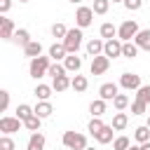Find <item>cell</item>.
I'll list each match as a JSON object with an SVG mask.
<instances>
[{
  "label": "cell",
  "instance_id": "6da1fadb",
  "mask_svg": "<svg viewBox=\"0 0 150 150\" xmlns=\"http://www.w3.org/2000/svg\"><path fill=\"white\" fill-rule=\"evenodd\" d=\"M49 66H52V56L47 54V56H35V59H30V63H28V75L33 77V80H40V77H45L47 73H49Z\"/></svg>",
  "mask_w": 150,
  "mask_h": 150
},
{
  "label": "cell",
  "instance_id": "7a4b0ae2",
  "mask_svg": "<svg viewBox=\"0 0 150 150\" xmlns=\"http://www.w3.org/2000/svg\"><path fill=\"white\" fill-rule=\"evenodd\" d=\"M61 42L66 45L68 54H77V52H80V47H82V42H84V33H82V28H80V26L68 28V33H66V38H63Z\"/></svg>",
  "mask_w": 150,
  "mask_h": 150
},
{
  "label": "cell",
  "instance_id": "3957f363",
  "mask_svg": "<svg viewBox=\"0 0 150 150\" xmlns=\"http://www.w3.org/2000/svg\"><path fill=\"white\" fill-rule=\"evenodd\" d=\"M61 143H63L68 150H84V148H87V136L80 134V131H63Z\"/></svg>",
  "mask_w": 150,
  "mask_h": 150
},
{
  "label": "cell",
  "instance_id": "277c9868",
  "mask_svg": "<svg viewBox=\"0 0 150 150\" xmlns=\"http://www.w3.org/2000/svg\"><path fill=\"white\" fill-rule=\"evenodd\" d=\"M138 21L136 19H124L120 26H117V38L122 40V42H129V40H134L136 35H138Z\"/></svg>",
  "mask_w": 150,
  "mask_h": 150
},
{
  "label": "cell",
  "instance_id": "5b68a950",
  "mask_svg": "<svg viewBox=\"0 0 150 150\" xmlns=\"http://www.w3.org/2000/svg\"><path fill=\"white\" fill-rule=\"evenodd\" d=\"M91 23H94V9L87 7V5H80L77 12H75V26H80V28L84 30V28H89Z\"/></svg>",
  "mask_w": 150,
  "mask_h": 150
},
{
  "label": "cell",
  "instance_id": "8992f818",
  "mask_svg": "<svg viewBox=\"0 0 150 150\" xmlns=\"http://www.w3.org/2000/svg\"><path fill=\"white\" fill-rule=\"evenodd\" d=\"M117 84H120L124 91H136L143 82H141V75H138V73H122Z\"/></svg>",
  "mask_w": 150,
  "mask_h": 150
},
{
  "label": "cell",
  "instance_id": "52a82bcc",
  "mask_svg": "<svg viewBox=\"0 0 150 150\" xmlns=\"http://www.w3.org/2000/svg\"><path fill=\"white\" fill-rule=\"evenodd\" d=\"M21 127H23V122H21L16 115H5V117H0V131H2V134H9V136H12V134H16Z\"/></svg>",
  "mask_w": 150,
  "mask_h": 150
},
{
  "label": "cell",
  "instance_id": "ba28073f",
  "mask_svg": "<svg viewBox=\"0 0 150 150\" xmlns=\"http://www.w3.org/2000/svg\"><path fill=\"white\" fill-rule=\"evenodd\" d=\"M108 68H110V59H108L105 54H98V56L91 59L89 73H91V75H103V73H108Z\"/></svg>",
  "mask_w": 150,
  "mask_h": 150
},
{
  "label": "cell",
  "instance_id": "9c48e42d",
  "mask_svg": "<svg viewBox=\"0 0 150 150\" xmlns=\"http://www.w3.org/2000/svg\"><path fill=\"white\" fill-rule=\"evenodd\" d=\"M122 40L120 38H112V40H105V45H103V54L112 61V59H117V56H122Z\"/></svg>",
  "mask_w": 150,
  "mask_h": 150
},
{
  "label": "cell",
  "instance_id": "30bf717a",
  "mask_svg": "<svg viewBox=\"0 0 150 150\" xmlns=\"http://www.w3.org/2000/svg\"><path fill=\"white\" fill-rule=\"evenodd\" d=\"M117 94H120V84L117 82H103L98 87V98H103V101H112Z\"/></svg>",
  "mask_w": 150,
  "mask_h": 150
},
{
  "label": "cell",
  "instance_id": "8fae6325",
  "mask_svg": "<svg viewBox=\"0 0 150 150\" xmlns=\"http://www.w3.org/2000/svg\"><path fill=\"white\" fill-rule=\"evenodd\" d=\"M14 33H16L14 21H12V19H7V14H2V16H0V38H2V40H12V38H14Z\"/></svg>",
  "mask_w": 150,
  "mask_h": 150
},
{
  "label": "cell",
  "instance_id": "7c38bea8",
  "mask_svg": "<svg viewBox=\"0 0 150 150\" xmlns=\"http://www.w3.org/2000/svg\"><path fill=\"white\" fill-rule=\"evenodd\" d=\"M45 143H47V138H45L42 131H30L28 143H26V150H45Z\"/></svg>",
  "mask_w": 150,
  "mask_h": 150
},
{
  "label": "cell",
  "instance_id": "4fadbf2b",
  "mask_svg": "<svg viewBox=\"0 0 150 150\" xmlns=\"http://www.w3.org/2000/svg\"><path fill=\"white\" fill-rule=\"evenodd\" d=\"M94 141L98 143V145H105V143H112L115 141V129H112V124H105L96 136H94Z\"/></svg>",
  "mask_w": 150,
  "mask_h": 150
},
{
  "label": "cell",
  "instance_id": "5bb4252c",
  "mask_svg": "<svg viewBox=\"0 0 150 150\" xmlns=\"http://www.w3.org/2000/svg\"><path fill=\"white\" fill-rule=\"evenodd\" d=\"M103 45H105V40L103 38H91L84 47H87V56H98V54H103Z\"/></svg>",
  "mask_w": 150,
  "mask_h": 150
},
{
  "label": "cell",
  "instance_id": "9a60e30c",
  "mask_svg": "<svg viewBox=\"0 0 150 150\" xmlns=\"http://www.w3.org/2000/svg\"><path fill=\"white\" fill-rule=\"evenodd\" d=\"M63 66H66V70L68 73H80V68H82V56H77V54H68L66 59H63Z\"/></svg>",
  "mask_w": 150,
  "mask_h": 150
},
{
  "label": "cell",
  "instance_id": "2e32d148",
  "mask_svg": "<svg viewBox=\"0 0 150 150\" xmlns=\"http://www.w3.org/2000/svg\"><path fill=\"white\" fill-rule=\"evenodd\" d=\"M87 87H89V80H87V75H80V73H75V75H73V80H70V89H73L75 94H82V91H87Z\"/></svg>",
  "mask_w": 150,
  "mask_h": 150
},
{
  "label": "cell",
  "instance_id": "e0dca14e",
  "mask_svg": "<svg viewBox=\"0 0 150 150\" xmlns=\"http://www.w3.org/2000/svg\"><path fill=\"white\" fill-rule=\"evenodd\" d=\"M33 94H35L38 101H49L52 94H54V87H52V84H42V82H38L35 89H33Z\"/></svg>",
  "mask_w": 150,
  "mask_h": 150
},
{
  "label": "cell",
  "instance_id": "ac0fdd59",
  "mask_svg": "<svg viewBox=\"0 0 150 150\" xmlns=\"http://www.w3.org/2000/svg\"><path fill=\"white\" fill-rule=\"evenodd\" d=\"M70 75L66 73V75H59V77H52V87H54V91L56 94H61V91H66V89H70Z\"/></svg>",
  "mask_w": 150,
  "mask_h": 150
},
{
  "label": "cell",
  "instance_id": "d6986e66",
  "mask_svg": "<svg viewBox=\"0 0 150 150\" xmlns=\"http://www.w3.org/2000/svg\"><path fill=\"white\" fill-rule=\"evenodd\" d=\"M33 108H35V115H38V117H42V120L52 117V112H54V105H52V101H38Z\"/></svg>",
  "mask_w": 150,
  "mask_h": 150
},
{
  "label": "cell",
  "instance_id": "ffe728a7",
  "mask_svg": "<svg viewBox=\"0 0 150 150\" xmlns=\"http://www.w3.org/2000/svg\"><path fill=\"white\" fill-rule=\"evenodd\" d=\"M134 42L138 45V49H145V52L150 54V28H141L138 35L134 38Z\"/></svg>",
  "mask_w": 150,
  "mask_h": 150
},
{
  "label": "cell",
  "instance_id": "44dd1931",
  "mask_svg": "<svg viewBox=\"0 0 150 150\" xmlns=\"http://www.w3.org/2000/svg\"><path fill=\"white\" fill-rule=\"evenodd\" d=\"M49 56H52V61H63V59L68 56L66 45H63V42H54V45L49 47Z\"/></svg>",
  "mask_w": 150,
  "mask_h": 150
},
{
  "label": "cell",
  "instance_id": "7402d4cb",
  "mask_svg": "<svg viewBox=\"0 0 150 150\" xmlns=\"http://www.w3.org/2000/svg\"><path fill=\"white\" fill-rule=\"evenodd\" d=\"M127 124H129V115H127L124 110H117V112L112 115V129H115V131H124Z\"/></svg>",
  "mask_w": 150,
  "mask_h": 150
},
{
  "label": "cell",
  "instance_id": "603a6c76",
  "mask_svg": "<svg viewBox=\"0 0 150 150\" xmlns=\"http://www.w3.org/2000/svg\"><path fill=\"white\" fill-rule=\"evenodd\" d=\"M23 56H28V59L42 56V42H38V40H30V42L23 47Z\"/></svg>",
  "mask_w": 150,
  "mask_h": 150
},
{
  "label": "cell",
  "instance_id": "cb8c5ba5",
  "mask_svg": "<svg viewBox=\"0 0 150 150\" xmlns=\"http://www.w3.org/2000/svg\"><path fill=\"white\" fill-rule=\"evenodd\" d=\"M105 108H108V101H103V98H94V101L89 103V112H91V117H101V115H105Z\"/></svg>",
  "mask_w": 150,
  "mask_h": 150
},
{
  "label": "cell",
  "instance_id": "d4e9b609",
  "mask_svg": "<svg viewBox=\"0 0 150 150\" xmlns=\"http://www.w3.org/2000/svg\"><path fill=\"white\" fill-rule=\"evenodd\" d=\"M98 33H101V38H103V40H112V38H117V26H115V23H110V21H105V23H101Z\"/></svg>",
  "mask_w": 150,
  "mask_h": 150
},
{
  "label": "cell",
  "instance_id": "484cf974",
  "mask_svg": "<svg viewBox=\"0 0 150 150\" xmlns=\"http://www.w3.org/2000/svg\"><path fill=\"white\" fill-rule=\"evenodd\" d=\"M134 141H136V143H145V141H150V127H148V124L136 127V129H134Z\"/></svg>",
  "mask_w": 150,
  "mask_h": 150
},
{
  "label": "cell",
  "instance_id": "4316f807",
  "mask_svg": "<svg viewBox=\"0 0 150 150\" xmlns=\"http://www.w3.org/2000/svg\"><path fill=\"white\" fill-rule=\"evenodd\" d=\"M122 56H124V59H136V56H138V45H136L134 40L124 42V45H122Z\"/></svg>",
  "mask_w": 150,
  "mask_h": 150
},
{
  "label": "cell",
  "instance_id": "83f0119b",
  "mask_svg": "<svg viewBox=\"0 0 150 150\" xmlns=\"http://www.w3.org/2000/svg\"><path fill=\"white\" fill-rule=\"evenodd\" d=\"M12 42H16V45H21V47H26V45L30 42V33H28L26 28H16V33H14V38H12Z\"/></svg>",
  "mask_w": 150,
  "mask_h": 150
},
{
  "label": "cell",
  "instance_id": "f1b7e54d",
  "mask_svg": "<svg viewBox=\"0 0 150 150\" xmlns=\"http://www.w3.org/2000/svg\"><path fill=\"white\" fill-rule=\"evenodd\" d=\"M30 115H35V108H30L28 103H19V105H16V117H19L21 122H26Z\"/></svg>",
  "mask_w": 150,
  "mask_h": 150
},
{
  "label": "cell",
  "instance_id": "f546056e",
  "mask_svg": "<svg viewBox=\"0 0 150 150\" xmlns=\"http://www.w3.org/2000/svg\"><path fill=\"white\" fill-rule=\"evenodd\" d=\"M129 103H131V98H129L127 94H117V96L112 98V108H115V110H127Z\"/></svg>",
  "mask_w": 150,
  "mask_h": 150
},
{
  "label": "cell",
  "instance_id": "4dcf8cb0",
  "mask_svg": "<svg viewBox=\"0 0 150 150\" xmlns=\"http://www.w3.org/2000/svg\"><path fill=\"white\" fill-rule=\"evenodd\" d=\"M68 70H66V66H63V61H52V66H49V73L47 75H52V77H59V75H66Z\"/></svg>",
  "mask_w": 150,
  "mask_h": 150
},
{
  "label": "cell",
  "instance_id": "1f68e13d",
  "mask_svg": "<svg viewBox=\"0 0 150 150\" xmlns=\"http://www.w3.org/2000/svg\"><path fill=\"white\" fill-rule=\"evenodd\" d=\"M23 127H26L28 131H40V127H42V117H38V115H30V117L23 122Z\"/></svg>",
  "mask_w": 150,
  "mask_h": 150
},
{
  "label": "cell",
  "instance_id": "d6a6232c",
  "mask_svg": "<svg viewBox=\"0 0 150 150\" xmlns=\"http://www.w3.org/2000/svg\"><path fill=\"white\" fill-rule=\"evenodd\" d=\"M103 127H105V124H103V120H101V117H91V120H89V124H87V131H89L91 136H96Z\"/></svg>",
  "mask_w": 150,
  "mask_h": 150
},
{
  "label": "cell",
  "instance_id": "836d02e7",
  "mask_svg": "<svg viewBox=\"0 0 150 150\" xmlns=\"http://www.w3.org/2000/svg\"><path fill=\"white\" fill-rule=\"evenodd\" d=\"M91 9H94V14H108V9H110V0H94V5H91Z\"/></svg>",
  "mask_w": 150,
  "mask_h": 150
},
{
  "label": "cell",
  "instance_id": "e575fe53",
  "mask_svg": "<svg viewBox=\"0 0 150 150\" xmlns=\"http://www.w3.org/2000/svg\"><path fill=\"white\" fill-rule=\"evenodd\" d=\"M129 145H131L129 136H115V141H112V150H127Z\"/></svg>",
  "mask_w": 150,
  "mask_h": 150
},
{
  "label": "cell",
  "instance_id": "d590c367",
  "mask_svg": "<svg viewBox=\"0 0 150 150\" xmlns=\"http://www.w3.org/2000/svg\"><path fill=\"white\" fill-rule=\"evenodd\" d=\"M136 98L143 101V103H150V84H141L136 89Z\"/></svg>",
  "mask_w": 150,
  "mask_h": 150
},
{
  "label": "cell",
  "instance_id": "8d00e7d4",
  "mask_svg": "<svg viewBox=\"0 0 150 150\" xmlns=\"http://www.w3.org/2000/svg\"><path fill=\"white\" fill-rule=\"evenodd\" d=\"M66 33H68V28H66V23H61V21H56V23L52 26V35H54V38H59V40H63V38H66Z\"/></svg>",
  "mask_w": 150,
  "mask_h": 150
},
{
  "label": "cell",
  "instance_id": "74e56055",
  "mask_svg": "<svg viewBox=\"0 0 150 150\" xmlns=\"http://www.w3.org/2000/svg\"><path fill=\"white\" fill-rule=\"evenodd\" d=\"M145 110H148V103L134 98V103H131V115H145Z\"/></svg>",
  "mask_w": 150,
  "mask_h": 150
},
{
  "label": "cell",
  "instance_id": "f35d334b",
  "mask_svg": "<svg viewBox=\"0 0 150 150\" xmlns=\"http://www.w3.org/2000/svg\"><path fill=\"white\" fill-rule=\"evenodd\" d=\"M16 145H14V141H12V136L9 134H2L0 136V150H14Z\"/></svg>",
  "mask_w": 150,
  "mask_h": 150
},
{
  "label": "cell",
  "instance_id": "ab89813d",
  "mask_svg": "<svg viewBox=\"0 0 150 150\" xmlns=\"http://www.w3.org/2000/svg\"><path fill=\"white\" fill-rule=\"evenodd\" d=\"M122 5H124V7L129 9V12H138V9L143 7V0H124Z\"/></svg>",
  "mask_w": 150,
  "mask_h": 150
},
{
  "label": "cell",
  "instance_id": "60d3db41",
  "mask_svg": "<svg viewBox=\"0 0 150 150\" xmlns=\"http://www.w3.org/2000/svg\"><path fill=\"white\" fill-rule=\"evenodd\" d=\"M7 108H9V91H7V89H2V91H0V110L5 112Z\"/></svg>",
  "mask_w": 150,
  "mask_h": 150
},
{
  "label": "cell",
  "instance_id": "b9f144b4",
  "mask_svg": "<svg viewBox=\"0 0 150 150\" xmlns=\"http://www.w3.org/2000/svg\"><path fill=\"white\" fill-rule=\"evenodd\" d=\"M12 9V0H0V14H7Z\"/></svg>",
  "mask_w": 150,
  "mask_h": 150
},
{
  "label": "cell",
  "instance_id": "7bdbcfd3",
  "mask_svg": "<svg viewBox=\"0 0 150 150\" xmlns=\"http://www.w3.org/2000/svg\"><path fill=\"white\" fill-rule=\"evenodd\" d=\"M127 150H141V143H131V145H129Z\"/></svg>",
  "mask_w": 150,
  "mask_h": 150
},
{
  "label": "cell",
  "instance_id": "ee69618b",
  "mask_svg": "<svg viewBox=\"0 0 150 150\" xmlns=\"http://www.w3.org/2000/svg\"><path fill=\"white\" fill-rule=\"evenodd\" d=\"M141 150H150V141H145V143H141Z\"/></svg>",
  "mask_w": 150,
  "mask_h": 150
},
{
  "label": "cell",
  "instance_id": "f6af8a7d",
  "mask_svg": "<svg viewBox=\"0 0 150 150\" xmlns=\"http://www.w3.org/2000/svg\"><path fill=\"white\" fill-rule=\"evenodd\" d=\"M68 2H73V5H80V2H82V0H68Z\"/></svg>",
  "mask_w": 150,
  "mask_h": 150
},
{
  "label": "cell",
  "instance_id": "bcb514c9",
  "mask_svg": "<svg viewBox=\"0 0 150 150\" xmlns=\"http://www.w3.org/2000/svg\"><path fill=\"white\" fill-rule=\"evenodd\" d=\"M84 150H96V148H91V145H87V148H84Z\"/></svg>",
  "mask_w": 150,
  "mask_h": 150
},
{
  "label": "cell",
  "instance_id": "7dc6e473",
  "mask_svg": "<svg viewBox=\"0 0 150 150\" xmlns=\"http://www.w3.org/2000/svg\"><path fill=\"white\" fill-rule=\"evenodd\" d=\"M145 124H148V127H150V112H148V122H145Z\"/></svg>",
  "mask_w": 150,
  "mask_h": 150
},
{
  "label": "cell",
  "instance_id": "c3c4849f",
  "mask_svg": "<svg viewBox=\"0 0 150 150\" xmlns=\"http://www.w3.org/2000/svg\"><path fill=\"white\" fill-rule=\"evenodd\" d=\"M110 2H124V0H110Z\"/></svg>",
  "mask_w": 150,
  "mask_h": 150
},
{
  "label": "cell",
  "instance_id": "681fc988",
  "mask_svg": "<svg viewBox=\"0 0 150 150\" xmlns=\"http://www.w3.org/2000/svg\"><path fill=\"white\" fill-rule=\"evenodd\" d=\"M19 2H30V0H19Z\"/></svg>",
  "mask_w": 150,
  "mask_h": 150
}]
</instances>
